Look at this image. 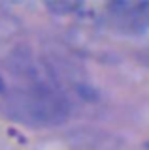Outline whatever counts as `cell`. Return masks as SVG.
I'll use <instances>...</instances> for the list:
<instances>
[{"mask_svg":"<svg viewBox=\"0 0 149 150\" xmlns=\"http://www.w3.org/2000/svg\"><path fill=\"white\" fill-rule=\"evenodd\" d=\"M10 116L29 126H53L64 122L70 101L47 79H29L6 100Z\"/></svg>","mask_w":149,"mask_h":150,"instance_id":"obj_1","label":"cell"},{"mask_svg":"<svg viewBox=\"0 0 149 150\" xmlns=\"http://www.w3.org/2000/svg\"><path fill=\"white\" fill-rule=\"evenodd\" d=\"M102 11L106 25L119 34L138 36L149 28V2H111Z\"/></svg>","mask_w":149,"mask_h":150,"instance_id":"obj_2","label":"cell"},{"mask_svg":"<svg viewBox=\"0 0 149 150\" xmlns=\"http://www.w3.org/2000/svg\"><path fill=\"white\" fill-rule=\"evenodd\" d=\"M4 90H6V84H4V81H2V77H0V94H2Z\"/></svg>","mask_w":149,"mask_h":150,"instance_id":"obj_3","label":"cell"}]
</instances>
